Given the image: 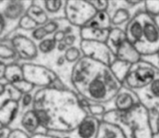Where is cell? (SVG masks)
Masks as SVG:
<instances>
[{"label": "cell", "instance_id": "6da1fadb", "mask_svg": "<svg viewBox=\"0 0 159 138\" xmlns=\"http://www.w3.org/2000/svg\"><path fill=\"white\" fill-rule=\"evenodd\" d=\"M33 108L48 133L72 131L89 115L79 95L67 88H39Z\"/></svg>", "mask_w": 159, "mask_h": 138}, {"label": "cell", "instance_id": "7a4b0ae2", "mask_svg": "<svg viewBox=\"0 0 159 138\" xmlns=\"http://www.w3.org/2000/svg\"><path fill=\"white\" fill-rule=\"evenodd\" d=\"M71 83L76 94L89 103L107 104L122 88L110 66L83 56L74 66Z\"/></svg>", "mask_w": 159, "mask_h": 138}, {"label": "cell", "instance_id": "3957f363", "mask_svg": "<svg viewBox=\"0 0 159 138\" xmlns=\"http://www.w3.org/2000/svg\"><path fill=\"white\" fill-rule=\"evenodd\" d=\"M102 120L117 125L126 138H154L148 110L138 103L127 111H108Z\"/></svg>", "mask_w": 159, "mask_h": 138}, {"label": "cell", "instance_id": "277c9868", "mask_svg": "<svg viewBox=\"0 0 159 138\" xmlns=\"http://www.w3.org/2000/svg\"><path fill=\"white\" fill-rule=\"evenodd\" d=\"M127 40L142 56L159 50V29L153 17L146 12L135 15L125 29Z\"/></svg>", "mask_w": 159, "mask_h": 138}, {"label": "cell", "instance_id": "5b68a950", "mask_svg": "<svg viewBox=\"0 0 159 138\" xmlns=\"http://www.w3.org/2000/svg\"><path fill=\"white\" fill-rule=\"evenodd\" d=\"M33 0H0V40L9 38L20 28Z\"/></svg>", "mask_w": 159, "mask_h": 138}, {"label": "cell", "instance_id": "8992f818", "mask_svg": "<svg viewBox=\"0 0 159 138\" xmlns=\"http://www.w3.org/2000/svg\"><path fill=\"white\" fill-rule=\"evenodd\" d=\"M145 11V1H114L110 0L107 12L111 18L112 28H120L125 30L132 19Z\"/></svg>", "mask_w": 159, "mask_h": 138}, {"label": "cell", "instance_id": "52a82bcc", "mask_svg": "<svg viewBox=\"0 0 159 138\" xmlns=\"http://www.w3.org/2000/svg\"><path fill=\"white\" fill-rule=\"evenodd\" d=\"M19 64L21 65L23 68L25 80L35 87L66 88L58 77L49 68L34 63H23Z\"/></svg>", "mask_w": 159, "mask_h": 138}, {"label": "cell", "instance_id": "ba28073f", "mask_svg": "<svg viewBox=\"0 0 159 138\" xmlns=\"http://www.w3.org/2000/svg\"><path fill=\"white\" fill-rule=\"evenodd\" d=\"M159 71L144 60L132 64L128 74L123 82V86L136 91L148 86L158 76Z\"/></svg>", "mask_w": 159, "mask_h": 138}, {"label": "cell", "instance_id": "9c48e42d", "mask_svg": "<svg viewBox=\"0 0 159 138\" xmlns=\"http://www.w3.org/2000/svg\"><path fill=\"white\" fill-rule=\"evenodd\" d=\"M97 13L89 1L68 0L65 6V19L72 26L82 28Z\"/></svg>", "mask_w": 159, "mask_h": 138}, {"label": "cell", "instance_id": "30bf717a", "mask_svg": "<svg viewBox=\"0 0 159 138\" xmlns=\"http://www.w3.org/2000/svg\"><path fill=\"white\" fill-rule=\"evenodd\" d=\"M8 39L20 57L18 63H31L37 58V46L29 36L16 30Z\"/></svg>", "mask_w": 159, "mask_h": 138}, {"label": "cell", "instance_id": "8fae6325", "mask_svg": "<svg viewBox=\"0 0 159 138\" xmlns=\"http://www.w3.org/2000/svg\"><path fill=\"white\" fill-rule=\"evenodd\" d=\"M81 49L84 56L100 62L109 66L116 60V55L106 43L82 40Z\"/></svg>", "mask_w": 159, "mask_h": 138}, {"label": "cell", "instance_id": "7c38bea8", "mask_svg": "<svg viewBox=\"0 0 159 138\" xmlns=\"http://www.w3.org/2000/svg\"><path fill=\"white\" fill-rule=\"evenodd\" d=\"M101 121L97 117L88 115L72 131L63 133L49 132L48 134L59 138H96Z\"/></svg>", "mask_w": 159, "mask_h": 138}, {"label": "cell", "instance_id": "4fadbf2b", "mask_svg": "<svg viewBox=\"0 0 159 138\" xmlns=\"http://www.w3.org/2000/svg\"><path fill=\"white\" fill-rule=\"evenodd\" d=\"M9 128L11 130H21L31 137L36 134H48V131L42 128L34 108L26 110L21 114H19Z\"/></svg>", "mask_w": 159, "mask_h": 138}, {"label": "cell", "instance_id": "5bb4252c", "mask_svg": "<svg viewBox=\"0 0 159 138\" xmlns=\"http://www.w3.org/2000/svg\"><path fill=\"white\" fill-rule=\"evenodd\" d=\"M134 92L138 96L139 103L148 112H159V74L148 86Z\"/></svg>", "mask_w": 159, "mask_h": 138}, {"label": "cell", "instance_id": "9a60e30c", "mask_svg": "<svg viewBox=\"0 0 159 138\" xmlns=\"http://www.w3.org/2000/svg\"><path fill=\"white\" fill-rule=\"evenodd\" d=\"M5 78L7 80L9 83L17 88L23 94L32 92L36 88L34 85L30 84L25 80L23 68L19 63L6 66Z\"/></svg>", "mask_w": 159, "mask_h": 138}, {"label": "cell", "instance_id": "2e32d148", "mask_svg": "<svg viewBox=\"0 0 159 138\" xmlns=\"http://www.w3.org/2000/svg\"><path fill=\"white\" fill-rule=\"evenodd\" d=\"M34 3L43 9L49 20L65 19V0H35Z\"/></svg>", "mask_w": 159, "mask_h": 138}, {"label": "cell", "instance_id": "e0dca14e", "mask_svg": "<svg viewBox=\"0 0 159 138\" xmlns=\"http://www.w3.org/2000/svg\"><path fill=\"white\" fill-rule=\"evenodd\" d=\"M112 103L114 110L119 111H127L134 107L140 103L138 96L134 91L122 86L113 100Z\"/></svg>", "mask_w": 159, "mask_h": 138}, {"label": "cell", "instance_id": "ac0fdd59", "mask_svg": "<svg viewBox=\"0 0 159 138\" xmlns=\"http://www.w3.org/2000/svg\"><path fill=\"white\" fill-rule=\"evenodd\" d=\"M20 104L15 100H8L0 106V128H9L19 114Z\"/></svg>", "mask_w": 159, "mask_h": 138}, {"label": "cell", "instance_id": "d6986e66", "mask_svg": "<svg viewBox=\"0 0 159 138\" xmlns=\"http://www.w3.org/2000/svg\"><path fill=\"white\" fill-rule=\"evenodd\" d=\"M116 56L118 60L127 62L130 64H134L142 60V56L128 40H126L120 47Z\"/></svg>", "mask_w": 159, "mask_h": 138}, {"label": "cell", "instance_id": "ffe728a7", "mask_svg": "<svg viewBox=\"0 0 159 138\" xmlns=\"http://www.w3.org/2000/svg\"><path fill=\"white\" fill-rule=\"evenodd\" d=\"M0 62L6 66L20 62V57L9 39L0 40Z\"/></svg>", "mask_w": 159, "mask_h": 138}, {"label": "cell", "instance_id": "44dd1931", "mask_svg": "<svg viewBox=\"0 0 159 138\" xmlns=\"http://www.w3.org/2000/svg\"><path fill=\"white\" fill-rule=\"evenodd\" d=\"M110 30L86 25L81 28V36L82 40L107 43Z\"/></svg>", "mask_w": 159, "mask_h": 138}, {"label": "cell", "instance_id": "7402d4cb", "mask_svg": "<svg viewBox=\"0 0 159 138\" xmlns=\"http://www.w3.org/2000/svg\"><path fill=\"white\" fill-rule=\"evenodd\" d=\"M126 40H127V38L124 29L120 28H112L106 43L116 55L118 49Z\"/></svg>", "mask_w": 159, "mask_h": 138}, {"label": "cell", "instance_id": "603a6c76", "mask_svg": "<svg viewBox=\"0 0 159 138\" xmlns=\"http://www.w3.org/2000/svg\"><path fill=\"white\" fill-rule=\"evenodd\" d=\"M96 138H126L117 125L102 120Z\"/></svg>", "mask_w": 159, "mask_h": 138}, {"label": "cell", "instance_id": "cb8c5ba5", "mask_svg": "<svg viewBox=\"0 0 159 138\" xmlns=\"http://www.w3.org/2000/svg\"><path fill=\"white\" fill-rule=\"evenodd\" d=\"M23 94L10 83L6 85L0 84V106L8 100L20 102Z\"/></svg>", "mask_w": 159, "mask_h": 138}, {"label": "cell", "instance_id": "d4e9b609", "mask_svg": "<svg viewBox=\"0 0 159 138\" xmlns=\"http://www.w3.org/2000/svg\"><path fill=\"white\" fill-rule=\"evenodd\" d=\"M132 64L127 63V62L123 61V60L116 59L114 63L110 66L112 72L115 75V77L117 78V80L123 83L124 80H125L126 77L128 74L129 70L131 67Z\"/></svg>", "mask_w": 159, "mask_h": 138}, {"label": "cell", "instance_id": "484cf974", "mask_svg": "<svg viewBox=\"0 0 159 138\" xmlns=\"http://www.w3.org/2000/svg\"><path fill=\"white\" fill-rule=\"evenodd\" d=\"M87 25L100 28V29H108V30H110L112 29L111 18L107 11V12H97L96 15L92 19L91 21Z\"/></svg>", "mask_w": 159, "mask_h": 138}, {"label": "cell", "instance_id": "4316f807", "mask_svg": "<svg viewBox=\"0 0 159 138\" xmlns=\"http://www.w3.org/2000/svg\"><path fill=\"white\" fill-rule=\"evenodd\" d=\"M26 15H29L39 26H43L49 21L48 15L45 14L41 8L39 7L37 4L34 3V1L32 6L28 9Z\"/></svg>", "mask_w": 159, "mask_h": 138}, {"label": "cell", "instance_id": "83f0119b", "mask_svg": "<svg viewBox=\"0 0 159 138\" xmlns=\"http://www.w3.org/2000/svg\"><path fill=\"white\" fill-rule=\"evenodd\" d=\"M145 11L152 17L159 15V0L145 1Z\"/></svg>", "mask_w": 159, "mask_h": 138}, {"label": "cell", "instance_id": "f1b7e54d", "mask_svg": "<svg viewBox=\"0 0 159 138\" xmlns=\"http://www.w3.org/2000/svg\"><path fill=\"white\" fill-rule=\"evenodd\" d=\"M38 25L29 16V15H26L23 19H22L21 22L20 24V28L19 29H23L25 31H31L33 29H36L38 27Z\"/></svg>", "mask_w": 159, "mask_h": 138}, {"label": "cell", "instance_id": "f546056e", "mask_svg": "<svg viewBox=\"0 0 159 138\" xmlns=\"http://www.w3.org/2000/svg\"><path fill=\"white\" fill-rule=\"evenodd\" d=\"M89 2L96 12H107L108 10L110 0H93Z\"/></svg>", "mask_w": 159, "mask_h": 138}, {"label": "cell", "instance_id": "4dcf8cb0", "mask_svg": "<svg viewBox=\"0 0 159 138\" xmlns=\"http://www.w3.org/2000/svg\"><path fill=\"white\" fill-rule=\"evenodd\" d=\"M142 60H145L148 63L152 64L154 67L156 68L159 71V50L152 55L142 56Z\"/></svg>", "mask_w": 159, "mask_h": 138}, {"label": "cell", "instance_id": "1f68e13d", "mask_svg": "<svg viewBox=\"0 0 159 138\" xmlns=\"http://www.w3.org/2000/svg\"><path fill=\"white\" fill-rule=\"evenodd\" d=\"M31 138H59V137H55V136L50 134H36V135L33 136Z\"/></svg>", "mask_w": 159, "mask_h": 138}, {"label": "cell", "instance_id": "d6a6232c", "mask_svg": "<svg viewBox=\"0 0 159 138\" xmlns=\"http://www.w3.org/2000/svg\"><path fill=\"white\" fill-rule=\"evenodd\" d=\"M6 71V65L0 63V78H3V77H5Z\"/></svg>", "mask_w": 159, "mask_h": 138}, {"label": "cell", "instance_id": "836d02e7", "mask_svg": "<svg viewBox=\"0 0 159 138\" xmlns=\"http://www.w3.org/2000/svg\"><path fill=\"white\" fill-rule=\"evenodd\" d=\"M153 19H154V20H155V24H156V26H158V28L159 29V15H157V16H154Z\"/></svg>", "mask_w": 159, "mask_h": 138}, {"label": "cell", "instance_id": "e575fe53", "mask_svg": "<svg viewBox=\"0 0 159 138\" xmlns=\"http://www.w3.org/2000/svg\"><path fill=\"white\" fill-rule=\"evenodd\" d=\"M158 133H159V120H158Z\"/></svg>", "mask_w": 159, "mask_h": 138}]
</instances>
